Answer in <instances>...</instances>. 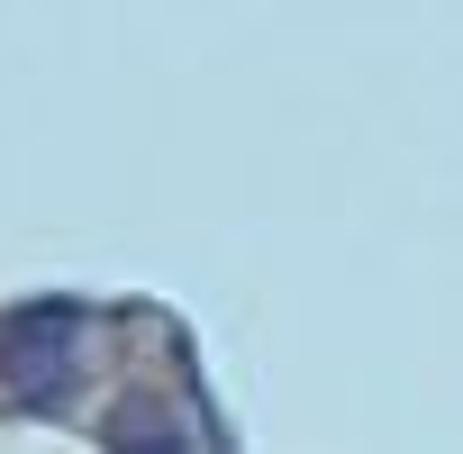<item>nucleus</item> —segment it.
<instances>
[{"mask_svg":"<svg viewBox=\"0 0 463 454\" xmlns=\"http://www.w3.org/2000/svg\"><path fill=\"white\" fill-rule=\"evenodd\" d=\"M73 345H82V309L73 300H28L10 327H0V382H10L28 409H55L73 382Z\"/></svg>","mask_w":463,"mask_h":454,"instance_id":"obj_1","label":"nucleus"}]
</instances>
